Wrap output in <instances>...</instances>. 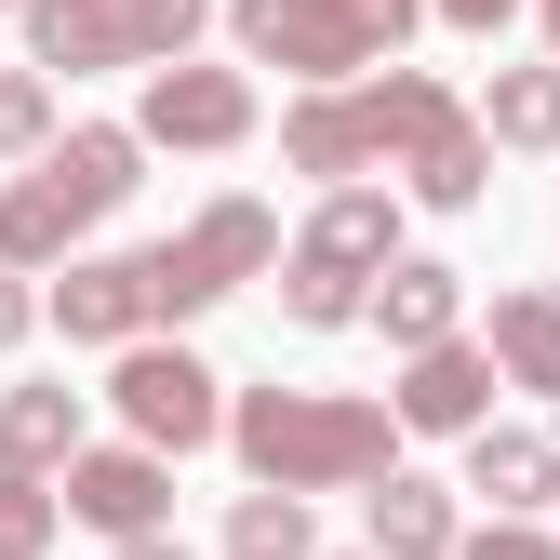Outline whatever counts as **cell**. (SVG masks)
<instances>
[{"label":"cell","instance_id":"obj_19","mask_svg":"<svg viewBox=\"0 0 560 560\" xmlns=\"http://www.w3.org/2000/svg\"><path fill=\"white\" fill-rule=\"evenodd\" d=\"M480 133L494 148H560V67H494L480 81Z\"/></svg>","mask_w":560,"mask_h":560},{"label":"cell","instance_id":"obj_16","mask_svg":"<svg viewBox=\"0 0 560 560\" xmlns=\"http://www.w3.org/2000/svg\"><path fill=\"white\" fill-rule=\"evenodd\" d=\"M400 200H428V214H480V200H494V133H480V107H454L428 148L400 161Z\"/></svg>","mask_w":560,"mask_h":560},{"label":"cell","instance_id":"obj_23","mask_svg":"<svg viewBox=\"0 0 560 560\" xmlns=\"http://www.w3.org/2000/svg\"><path fill=\"white\" fill-rule=\"evenodd\" d=\"M454 560H560V534H547V521H467Z\"/></svg>","mask_w":560,"mask_h":560},{"label":"cell","instance_id":"obj_29","mask_svg":"<svg viewBox=\"0 0 560 560\" xmlns=\"http://www.w3.org/2000/svg\"><path fill=\"white\" fill-rule=\"evenodd\" d=\"M0 14H27V0H0Z\"/></svg>","mask_w":560,"mask_h":560},{"label":"cell","instance_id":"obj_14","mask_svg":"<svg viewBox=\"0 0 560 560\" xmlns=\"http://www.w3.org/2000/svg\"><path fill=\"white\" fill-rule=\"evenodd\" d=\"M454 494H480L494 521H534L547 494H560V428H480L467 441V480Z\"/></svg>","mask_w":560,"mask_h":560},{"label":"cell","instance_id":"obj_17","mask_svg":"<svg viewBox=\"0 0 560 560\" xmlns=\"http://www.w3.org/2000/svg\"><path fill=\"white\" fill-rule=\"evenodd\" d=\"M480 347H494V374H508V387H534V400L560 413V294H494Z\"/></svg>","mask_w":560,"mask_h":560},{"label":"cell","instance_id":"obj_10","mask_svg":"<svg viewBox=\"0 0 560 560\" xmlns=\"http://www.w3.org/2000/svg\"><path fill=\"white\" fill-rule=\"evenodd\" d=\"M494 347L480 334H454V347H428V361H400V387H387V413H400V441H480L494 428Z\"/></svg>","mask_w":560,"mask_h":560},{"label":"cell","instance_id":"obj_20","mask_svg":"<svg viewBox=\"0 0 560 560\" xmlns=\"http://www.w3.org/2000/svg\"><path fill=\"white\" fill-rule=\"evenodd\" d=\"M228 560H320L307 494H241V508H228Z\"/></svg>","mask_w":560,"mask_h":560},{"label":"cell","instance_id":"obj_15","mask_svg":"<svg viewBox=\"0 0 560 560\" xmlns=\"http://www.w3.org/2000/svg\"><path fill=\"white\" fill-rule=\"evenodd\" d=\"M454 547H467L454 480H428V467H387V480H374V560H454Z\"/></svg>","mask_w":560,"mask_h":560},{"label":"cell","instance_id":"obj_1","mask_svg":"<svg viewBox=\"0 0 560 560\" xmlns=\"http://www.w3.org/2000/svg\"><path fill=\"white\" fill-rule=\"evenodd\" d=\"M228 454L254 467V494H374L400 467V413L361 387H241Z\"/></svg>","mask_w":560,"mask_h":560},{"label":"cell","instance_id":"obj_9","mask_svg":"<svg viewBox=\"0 0 560 560\" xmlns=\"http://www.w3.org/2000/svg\"><path fill=\"white\" fill-rule=\"evenodd\" d=\"M254 67H161L148 94H133V133H148V148H254Z\"/></svg>","mask_w":560,"mask_h":560},{"label":"cell","instance_id":"obj_27","mask_svg":"<svg viewBox=\"0 0 560 560\" xmlns=\"http://www.w3.org/2000/svg\"><path fill=\"white\" fill-rule=\"evenodd\" d=\"M534 14H547V67H560V0H534Z\"/></svg>","mask_w":560,"mask_h":560},{"label":"cell","instance_id":"obj_25","mask_svg":"<svg viewBox=\"0 0 560 560\" xmlns=\"http://www.w3.org/2000/svg\"><path fill=\"white\" fill-rule=\"evenodd\" d=\"M428 14H441V27H467V40H494V27L521 14V0H428Z\"/></svg>","mask_w":560,"mask_h":560},{"label":"cell","instance_id":"obj_7","mask_svg":"<svg viewBox=\"0 0 560 560\" xmlns=\"http://www.w3.org/2000/svg\"><path fill=\"white\" fill-rule=\"evenodd\" d=\"M267 267H280V214H267V200H200L174 241H148V307L200 320V307H228L241 280H267Z\"/></svg>","mask_w":560,"mask_h":560},{"label":"cell","instance_id":"obj_3","mask_svg":"<svg viewBox=\"0 0 560 560\" xmlns=\"http://www.w3.org/2000/svg\"><path fill=\"white\" fill-rule=\"evenodd\" d=\"M441 120H454V94L428 67H374V81H347V94H294L280 107V161L320 174V187H374V161L400 174Z\"/></svg>","mask_w":560,"mask_h":560},{"label":"cell","instance_id":"obj_24","mask_svg":"<svg viewBox=\"0 0 560 560\" xmlns=\"http://www.w3.org/2000/svg\"><path fill=\"white\" fill-rule=\"evenodd\" d=\"M40 320H54V294H40V280H27V267H0V361H14V347H27Z\"/></svg>","mask_w":560,"mask_h":560},{"label":"cell","instance_id":"obj_21","mask_svg":"<svg viewBox=\"0 0 560 560\" xmlns=\"http://www.w3.org/2000/svg\"><path fill=\"white\" fill-rule=\"evenodd\" d=\"M54 534H67V480H40V467L0 454V560H40Z\"/></svg>","mask_w":560,"mask_h":560},{"label":"cell","instance_id":"obj_11","mask_svg":"<svg viewBox=\"0 0 560 560\" xmlns=\"http://www.w3.org/2000/svg\"><path fill=\"white\" fill-rule=\"evenodd\" d=\"M67 521H94L107 547L174 534V454H148V441H94L81 467H67Z\"/></svg>","mask_w":560,"mask_h":560},{"label":"cell","instance_id":"obj_5","mask_svg":"<svg viewBox=\"0 0 560 560\" xmlns=\"http://www.w3.org/2000/svg\"><path fill=\"white\" fill-rule=\"evenodd\" d=\"M200 14L214 0H27V67L54 81H81V67H133V81H161V67H187Z\"/></svg>","mask_w":560,"mask_h":560},{"label":"cell","instance_id":"obj_4","mask_svg":"<svg viewBox=\"0 0 560 560\" xmlns=\"http://www.w3.org/2000/svg\"><path fill=\"white\" fill-rule=\"evenodd\" d=\"M400 267V187H320V214L280 254V320L294 334H347L374 320V280Z\"/></svg>","mask_w":560,"mask_h":560},{"label":"cell","instance_id":"obj_13","mask_svg":"<svg viewBox=\"0 0 560 560\" xmlns=\"http://www.w3.org/2000/svg\"><path fill=\"white\" fill-rule=\"evenodd\" d=\"M374 334L400 347V361L454 347V334H467V267H441V254H400V267L374 280Z\"/></svg>","mask_w":560,"mask_h":560},{"label":"cell","instance_id":"obj_2","mask_svg":"<svg viewBox=\"0 0 560 560\" xmlns=\"http://www.w3.org/2000/svg\"><path fill=\"white\" fill-rule=\"evenodd\" d=\"M133 161H148L133 120H67V148L0 187V267H27V280L40 267H81V241L133 200Z\"/></svg>","mask_w":560,"mask_h":560},{"label":"cell","instance_id":"obj_26","mask_svg":"<svg viewBox=\"0 0 560 560\" xmlns=\"http://www.w3.org/2000/svg\"><path fill=\"white\" fill-rule=\"evenodd\" d=\"M107 560H187V534H133V547H107Z\"/></svg>","mask_w":560,"mask_h":560},{"label":"cell","instance_id":"obj_6","mask_svg":"<svg viewBox=\"0 0 560 560\" xmlns=\"http://www.w3.org/2000/svg\"><path fill=\"white\" fill-rule=\"evenodd\" d=\"M228 40H241V67H294L307 94H347L374 67H400L361 0H228Z\"/></svg>","mask_w":560,"mask_h":560},{"label":"cell","instance_id":"obj_18","mask_svg":"<svg viewBox=\"0 0 560 560\" xmlns=\"http://www.w3.org/2000/svg\"><path fill=\"white\" fill-rule=\"evenodd\" d=\"M0 454L40 467V480H67V467L94 454L81 441V387H14V400H0Z\"/></svg>","mask_w":560,"mask_h":560},{"label":"cell","instance_id":"obj_8","mask_svg":"<svg viewBox=\"0 0 560 560\" xmlns=\"http://www.w3.org/2000/svg\"><path fill=\"white\" fill-rule=\"evenodd\" d=\"M107 400H120V428L148 441V454H200V441H228V374L200 361V347H174V334L120 347V361H107Z\"/></svg>","mask_w":560,"mask_h":560},{"label":"cell","instance_id":"obj_12","mask_svg":"<svg viewBox=\"0 0 560 560\" xmlns=\"http://www.w3.org/2000/svg\"><path fill=\"white\" fill-rule=\"evenodd\" d=\"M54 334H67V347H107V361H120V347H148V334H161L148 254H81V267L54 280Z\"/></svg>","mask_w":560,"mask_h":560},{"label":"cell","instance_id":"obj_28","mask_svg":"<svg viewBox=\"0 0 560 560\" xmlns=\"http://www.w3.org/2000/svg\"><path fill=\"white\" fill-rule=\"evenodd\" d=\"M334 560H374V547H334Z\"/></svg>","mask_w":560,"mask_h":560},{"label":"cell","instance_id":"obj_22","mask_svg":"<svg viewBox=\"0 0 560 560\" xmlns=\"http://www.w3.org/2000/svg\"><path fill=\"white\" fill-rule=\"evenodd\" d=\"M67 148V133H54V81H40V67H0V161H54Z\"/></svg>","mask_w":560,"mask_h":560}]
</instances>
